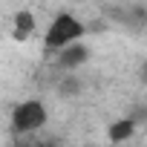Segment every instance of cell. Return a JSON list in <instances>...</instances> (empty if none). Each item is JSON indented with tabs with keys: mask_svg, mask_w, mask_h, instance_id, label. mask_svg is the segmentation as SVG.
Instances as JSON below:
<instances>
[{
	"mask_svg": "<svg viewBox=\"0 0 147 147\" xmlns=\"http://www.w3.org/2000/svg\"><path fill=\"white\" fill-rule=\"evenodd\" d=\"M84 35H87V26H84L75 15L61 12V15L49 23V29H46V35H43V46H46L49 52H58V49L69 46L72 40H81Z\"/></svg>",
	"mask_w": 147,
	"mask_h": 147,
	"instance_id": "1",
	"label": "cell"
},
{
	"mask_svg": "<svg viewBox=\"0 0 147 147\" xmlns=\"http://www.w3.org/2000/svg\"><path fill=\"white\" fill-rule=\"evenodd\" d=\"M46 124V107L43 101L38 98H29V101H20L15 110H12V130L15 133H35Z\"/></svg>",
	"mask_w": 147,
	"mask_h": 147,
	"instance_id": "2",
	"label": "cell"
},
{
	"mask_svg": "<svg viewBox=\"0 0 147 147\" xmlns=\"http://www.w3.org/2000/svg\"><path fill=\"white\" fill-rule=\"evenodd\" d=\"M107 15L118 23V26H127V29H144L147 26V6L141 3H115L113 9H107Z\"/></svg>",
	"mask_w": 147,
	"mask_h": 147,
	"instance_id": "3",
	"label": "cell"
},
{
	"mask_svg": "<svg viewBox=\"0 0 147 147\" xmlns=\"http://www.w3.org/2000/svg\"><path fill=\"white\" fill-rule=\"evenodd\" d=\"M87 61H90V49H87L81 40H72L69 46H63V49L55 52V66L63 69V72H72L75 66H81V63H87Z\"/></svg>",
	"mask_w": 147,
	"mask_h": 147,
	"instance_id": "4",
	"label": "cell"
},
{
	"mask_svg": "<svg viewBox=\"0 0 147 147\" xmlns=\"http://www.w3.org/2000/svg\"><path fill=\"white\" fill-rule=\"evenodd\" d=\"M32 32H35V15H32L29 9H20V12L15 15L12 38H15V40H26V38H32Z\"/></svg>",
	"mask_w": 147,
	"mask_h": 147,
	"instance_id": "5",
	"label": "cell"
},
{
	"mask_svg": "<svg viewBox=\"0 0 147 147\" xmlns=\"http://www.w3.org/2000/svg\"><path fill=\"white\" fill-rule=\"evenodd\" d=\"M55 92H58L61 98H78V95L84 92V81H81L78 75H72V72H66L63 78H58Z\"/></svg>",
	"mask_w": 147,
	"mask_h": 147,
	"instance_id": "6",
	"label": "cell"
},
{
	"mask_svg": "<svg viewBox=\"0 0 147 147\" xmlns=\"http://www.w3.org/2000/svg\"><path fill=\"white\" fill-rule=\"evenodd\" d=\"M136 127H138V124L127 115V118H121V121H115V124L110 127V138H113V141H127V138L136 133Z\"/></svg>",
	"mask_w": 147,
	"mask_h": 147,
	"instance_id": "7",
	"label": "cell"
},
{
	"mask_svg": "<svg viewBox=\"0 0 147 147\" xmlns=\"http://www.w3.org/2000/svg\"><path fill=\"white\" fill-rule=\"evenodd\" d=\"M130 118H133L136 124H147V107H144V104L133 107V110H130Z\"/></svg>",
	"mask_w": 147,
	"mask_h": 147,
	"instance_id": "8",
	"label": "cell"
},
{
	"mask_svg": "<svg viewBox=\"0 0 147 147\" xmlns=\"http://www.w3.org/2000/svg\"><path fill=\"white\" fill-rule=\"evenodd\" d=\"M138 78H141V84H147V61L141 63V72H138Z\"/></svg>",
	"mask_w": 147,
	"mask_h": 147,
	"instance_id": "9",
	"label": "cell"
}]
</instances>
